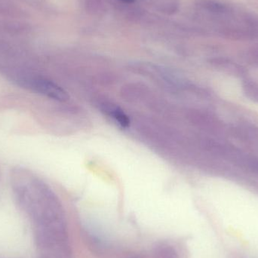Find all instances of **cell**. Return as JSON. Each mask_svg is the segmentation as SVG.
<instances>
[{
    "label": "cell",
    "instance_id": "1",
    "mask_svg": "<svg viewBox=\"0 0 258 258\" xmlns=\"http://www.w3.org/2000/svg\"><path fill=\"white\" fill-rule=\"evenodd\" d=\"M33 90L51 99L59 101H68L69 96L63 89L50 80L43 78H34L30 81Z\"/></svg>",
    "mask_w": 258,
    "mask_h": 258
},
{
    "label": "cell",
    "instance_id": "2",
    "mask_svg": "<svg viewBox=\"0 0 258 258\" xmlns=\"http://www.w3.org/2000/svg\"><path fill=\"white\" fill-rule=\"evenodd\" d=\"M102 110L109 116L112 118L119 126L127 128L130 125V119L126 113L118 106L110 103H104L101 104Z\"/></svg>",
    "mask_w": 258,
    "mask_h": 258
},
{
    "label": "cell",
    "instance_id": "3",
    "mask_svg": "<svg viewBox=\"0 0 258 258\" xmlns=\"http://www.w3.org/2000/svg\"><path fill=\"white\" fill-rule=\"evenodd\" d=\"M153 258H179L177 251L169 244L161 243L153 248Z\"/></svg>",
    "mask_w": 258,
    "mask_h": 258
},
{
    "label": "cell",
    "instance_id": "4",
    "mask_svg": "<svg viewBox=\"0 0 258 258\" xmlns=\"http://www.w3.org/2000/svg\"><path fill=\"white\" fill-rule=\"evenodd\" d=\"M248 107H249L250 109H251V110H254V112L255 113H257L258 114V104L257 103H254V102H250L248 103Z\"/></svg>",
    "mask_w": 258,
    "mask_h": 258
},
{
    "label": "cell",
    "instance_id": "5",
    "mask_svg": "<svg viewBox=\"0 0 258 258\" xmlns=\"http://www.w3.org/2000/svg\"><path fill=\"white\" fill-rule=\"evenodd\" d=\"M250 75L252 77L253 80H255V81L258 83V68L253 70L251 74H250Z\"/></svg>",
    "mask_w": 258,
    "mask_h": 258
},
{
    "label": "cell",
    "instance_id": "6",
    "mask_svg": "<svg viewBox=\"0 0 258 258\" xmlns=\"http://www.w3.org/2000/svg\"><path fill=\"white\" fill-rule=\"evenodd\" d=\"M119 1L125 3H135L136 0H119Z\"/></svg>",
    "mask_w": 258,
    "mask_h": 258
}]
</instances>
